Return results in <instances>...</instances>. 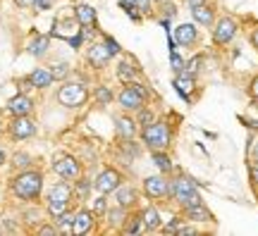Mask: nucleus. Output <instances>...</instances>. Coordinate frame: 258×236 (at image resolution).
<instances>
[{"label":"nucleus","mask_w":258,"mask_h":236,"mask_svg":"<svg viewBox=\"0 0 258 236\" xmlns=\"http://www.w3.org/2000/svg\"><path fill=\"white\" fill-rule=\"evenodd\" d=\"M12 193L19 200H36L43 191V174L36 170H22L10 184Z\"/></svg>","instance_id":"f257e3e1"},{"label":"nucleus","mask_w":258,"mask_h":236,"mask_svg":"<svg viewBox=\"0 0 258 236\" xmlns=\"http://www.w3.org/2000/svg\"><path fill=\"white\" fill-rule=\"evenodd\" d=\"M72 196L74 191L70 189V184L67 182H57L50 186V191H48V203L46 208L48 212L53 215V217H57L60 212H64V210H70V203H72Z\"/></svg>","instance_id":"f03ea898"},{"label":"nucleus","mask_w":258,"mask_h":236,"mask_svg":"<svg viewBox=\"0 0 258 236\" xmlns=\"http://www.w3.org/2000/svg\"><path fill=\"white\" fill-rule=\"evenodd\" d=\"M170 196L179 203V205H184V208H191V205H199L203 203L201 196H199V191L194 186V182L189 177H179L175 182L170 184Z\"/></svg>","instance_id":"7ed1b4c3"},{"label":"nucleus","mask_w":258,"mask_h":236,"mask_svg":"<svg viewBox=\"0 0 258 236\" xmlns=\"http://www.w3.org/2000/svg\"><path fill=\"white\" fill-rule=\"evenodd\" d=\"M86 98H89V91L79 82H67L57 89V103L64 108H82Z\"/></svg>","instance_id":"20e7f679"},{"label":"nucleus","mask_w":258,"mask_h":236,"mask_svg":"<svg viewBox=\"0 0 258 236\" xmlns=\"http://www.w3.org/2000/svg\"><path fill=\"white\" fill-rule=\"evenodd\" d=\"M141 136H144V143L151 150H165L167 145H170V127H167L165 122H153V124L144 127Z\"/></svg>","instance_id":"39448f33"},{"label":"nucleus","mask_w":258,"mask_h":236,"mask_svg":"<svg viewBox=\"0 0 258 236\" xmlns=\"http://www.w3.org/2000/svg\"><path fill=\"white\" fill-rule=\"evenodd\" d=\"M53 170L64 182H74L77 177H82V165L72 155H57L55 163H53Z\"/></svg>","instance_id":"423d86ee"},{"label":"nucleus","mask_w":258,"mask_h":236,"mask_svg":"<svg viewBox=\"0 0 258 236\" xmlns=\"http://www.w3.org/2000/svg\"><path fill=\"white\" fill-rule=\"evenodd\" d=\"M10 136L17 138V141H24V138H31L36 134V122L29 117V115H19L10 122Z\"/></svg>","instance_id":"0eeeda50"},{"label":"nucleus","mask_w":258,"mask_h":236,"mask_svg":"<svg viewBox=\"0 0 258 236\" xmlns=\"http://www.w3.org/2000/svg\"><path fill=\"white\" fill-rule=\"evenodd\" d=\"M234 36H237V22H234L232 17H222V19L215 22V29H213V41H215L218 46L230 43Z\"/></svg>","instance_id":"6e6552de"},{"label":"nucleus","mask_w":258,"mask_h":236,"mask_svg":"<svg viewBox=\"0 0 258 236\" xmlns=\"http://www.w3.org/2000/svg\"><path fill=\"white\" fill-rule=\"evenodd\" d=\"M120 182H122V177H120V172L117 170H112V167H108V170H103L98 177H96V191L98 193H103V196H108V193H112V191L120 186Z\"/></svg>","instance_id":"1a4fd4ad"},{"label":"nucleus","mask_w":258,"mask_h":236,"mask_svg":"<svg viewBox=\"0 0 258 236\" xmlns=\"http://www.w3.org/2000/svg\"><path fill=\"white\" fill-rule=\"evenodd\" d=\"M144 191H146L148 198H165L170 196V182L165 177H146L144 179Z\"/></svg>","instance_id":"9d476101"},{"label":"nucleus","mask_w":258,"mask_h":236,"mask_svg":"<svg viewBox=\"0 0 258 236\" xmlns=\"http://www.w3.org/2000/svg\"><path fill=\"white\" fill-rule=\"evenodd\" d=\"M31 110H34V100L29 98L27 93H19L15 98L8 100V112L12 117H19V115H31Z\"/></svg>","instance_id":"9b49d317"},{"label":"nucleus","mask_w":258,"mask_h":236,"mask_svg":"<svg viewBox=\"0 0 258 236\" xmlns=\"http://www.w3.org/2000/svg\"><path fill=\"white\" fill-rule=\"evenodd\" d=\"M110 57H112V55L108 53L105 43H93V46L86 50V60H89V64H91V67H96V69L105 67V64L110 62Z\"/></svg>","instance_id":"f8f14e48"},{"label":"nucleus","mask_w":258,"mask_h":236,"mask_svg":"<svg viewBox=\"0 0 258 236\" xmlns=\"http://www.w3.org/2000/svg\"><path fill=\"white\" fill-rule=\"evenodd\" d=\"M93 212H89V210H79V212H74V222H72V234L77 236H84L89 234L93 229Z\"/></svg>","instance_id":"ddd939ff"},{"label":"nucleus","mask_w":258,"mask_h":236,"mask_svg":"<svg viewBox=\"0 0 258 236\" xmlns=\"http://www.w3.org/2000/svg\"><path fill=\"white\" fill-rule=\"evenodd\" d=\"M53 82H55V76H53V72L50 69H46V67H36L34 72L29 74V84L34 86V89H48V86H53Z\"/></svg>","instance_id":"4468645a"},{"label":"nucleus","mask_w":258,"mask_h":236,"mask_svg":"<svg viewBox=\"0 0 258 236\" xmlns=\"http://www.w3.org/2000/svg\"><path fill=\"white\" fill-rule=\"evenodd\" d=\"M196 38H199V29L194 24H179L175 29V43H179V46H194Z\"/></svg>","instance_id":"2eb2a0df"},{"label":"nucleus","mask_w":258,"mask_h":236,"mask_svg":"<svg viewBox=\"0 0 258 236\" xmlns=\"http://www.w3.org/2000/svg\"><path fill=\"white\" fill-rule=\"evenodd\" d=\"M117 100H120V105L124 110H139L141 105H144V100L146 98H141L132 86H124V89L120 91V96H117Z\"/></svg>","instance_id":"dca6fc26"},{"label":"nucleus","mask_w":258,"mask_h":236,"mask_svg":"<svg viewBox=\"0 0 258 236\" xmlns=\"http://www.w3.org/2000/svg\"><path fill=\"white\" fill-rule=\"evenodd\" d=\"M48 46H50V38L36 34V36L27 43V53L31 55V57H43V55L48 53Z\"/></svg>","instance_id":"f3484780"},{"label":"nucleus","mask_w":258,"mask_h":236,"mask_svg":"<svg viewBox=\"0 0 258 236\" xmlns=\"http://www.w3.org/2000/svg\"><path fill=\"white\" fill-rule=\"evenodd\" d=\"M79 31H82V29H79V22H77V19H74V22L67 19V22H55L53 36H60V38H67V41H70V38L77 36Z\"/></svg>","instance_id":"a211bd4d"},{"label":"nucleus","mask_w":258,"mask_h":236,"mask_svg":"<svg viewBox=\"0 0 258 236\" xmlns=\"http://www.w3.org/2000/svg\"><path fill=\"white\" fill-rule=\"evenodd\" d=\"M191 15L199 24H203V27H213V24H215V12H213V8H208L206 3L191 8Z\"/></svg>","instance_id":"6ab92c4d"},{"label":"nucleus","mask_w":258,"mask_h":236,"mask_svg":"<svg viewBox=\"0 0 258 236\" xmlns=\"http://www.w3.org/2000/svg\"><path fill=\"white\" fill-rule=\"evenodd\" d=\"M112 193H115V200H117V205H120V208H124L127 210L129 205H134V203H137V193H134V189H132V186H117V189L112 191Z\"/></svg>","instance_id":"aec40b11"},{"label":"nucleus","mask_w":258,"mask_h":236,"mask_svg":"<svg viewBox=\"0 0 258 236\" xmlns=\"http://www.w3.org/2000/svg\"><path fill=\"white\" fill-rule=\"evenodd\" d=\"M74 19L79 22V27H93L96 24V10L91 5H77Z\"/></svg>","instance_id":"412c9836"},{"label":"nucleus","mask_w":258,"mask_h":236,"mask_svg":"<svg viewBox=\"0 0 258 236\" xmlns=\"http://www.w3.org/2000/svg\"><path fill=\"white\" fill-rule=\"evenodd\" d=\"M184 210H186V217L191 219V222H213V212L203 203L191 205V208H184Z\"/></svg>","instance_id":"4be33fe9"},{"label":"nucleus","mask_w":258,"mask_h":236,"mask_svg":"<svg viewBox=\"0 0 258 236\" xmlns=\"http://www.w3.org/2000/svg\"><path fill=\"white\" fill-rule=\"evenodd\" d=\"M141 227H146V231H156L160 227V215L156 208H146L141 212Z\"/></svg>","instance_id":"5701e85b"},{"label":"nucleus","mask_w":258,"mask_h":236,"mask_svg":"<svg viewBox=\"0 0 258 236\" xmlns=\"http://www.w3.org/2000/svg\"><path fill=\"white\" fill-rule=\"evenodd\" d=\"M115 124H117V134H120L122 138H132L134 134H137V122L132 117H117L115 119Z\"/></svg>","instance_id":"b1692460"},{"label":"nucleus","mask_w":258,"mask_h":236,"mask_svg":"<svg viewBox=\"0 0 258 236\" xmlns=\"http://www.w3.org/2000/svg\"><path fill=\"white\" fill-rule=\"evenodd\" d=\"M175 86H177V91L182 93V96H186V98H189V93L194 91V86H196V82H194V76H191V74L179 72V76L175 79Z\"/></svg>","instance_id":"393cba45"},{"label":"nucleus","mask_w":258,"mask_h":236,"mask_svg":"<svg viewBox=\"0 0 258 236\" xmlns=\"http://www.w3.org/2000/svg\"><path fill=\"white\" fill-rule=\"evenodd\" d=\"M72 222H74V212L70 210H64L55 217V227L60 234H72Z\"/></svg>","instance_id":"a878e982"},{"label":"nucleus","mask_w":258,"mask_h":236,"mask_svg":"<svg viewBox=\"0 0 258 236\" xmlns=\"http://www.w3.org/2000/svg\"><path fill=\"white\" fill-rule=\"evenodd\" d=\"M153 163H156V167L160 170V172H172V160L167 158L163 150H153Z\"/></svg>","instance_id":"bb28decb"},{"label":"nucleus","mask_w":258,"mask_h":236,"mask_svg":"<svg viewBox=\"0 0 258 236\" xmlns=\"http://www.w3.org/2000/svg\"><path fill=\"white\" fill-rule=\"evenodd\" d=\"M134 76H137V69L132 67V62L122 60L120 67H117V79L120 82H134Z\"/></svg>","instance_id":"cd10ccee"},{"label":"nucleus","mask_w":258,"mask_h":236,"mask_svg":"<svg viewBox=\"0 0 258 236\" xmlns=\"http://www.w3.org/2000/svg\"><path fill=\"white\" fill-rule=\"evenodd\" d=\"M105 217H108V222H110L112 227H120L122 222H124V217H127V212H124V208L117 205L115 210H108V212H105Z\"/></svg>","instance_id":"c85d7f7f"},{"label":"nucleus","mask_w":258,"mask_h":236,"mask_svg":"<svg viewBox=\"0 0 258 236\" xmlns=\"http://www.w3.org/2000/svg\"><path fill=\"white\" fill-rule=\"evenodd\" d=\"M12 165H15L17 170H29V165H31V155L29 153H15L12 155Z\"/></svg>","instance_id":"c756f323"},{"label":"nucleus","mask_w":258,"mask_h":236,"mask_svg":"<svg viewBox=\"0 0 258 236\" xmlns=\"http://www.w3.org/2000/svg\"><path fill=\"white\" fill-rule=\"evenodd\" d=\"M96 100H98L101 105H108L112 100V91L108 86H98V89H96Z\"/></svg>","instance_id":"7c9ffc66"},{"label":"nucleus","mask_w":258,"mask_h":236,"mask_svg":"<svg viewBox=\"0 0 258 236\" xmlns=\"http://www.w3.org/2000/svg\"><path fill=\"white\" fill-rule=\"evenodd\" d=\"M201 64H203V57L201 55H196V57H191V60H189V62H186V67H184V72L186 74H196L199 72V69H201Z\"/></svg>","instance_id":"2f4dec72"},{"label":"nucleus","mask_w":258,"mask_h":236,"mask_svg":"<svg viewBox=\"0 0 258 236\" xmlns=\"http://www.w3.org/2000/svg\"><path fill=\"white\" fill-rule=\"evenodd\" d=\"M139 122H141V127H148V124H153V122H156V117H153V112H151V110L139 108Z\"/></svg>","instance_id":"473e14b6"},{"label":"nucleus","mask_w":258,"mask_h":236,"mask_svg":"<svg viewBox=\"0 0 258 236\" xmlns=\"http://www.w3.org/2000/svg\"><path fill=\"white\" fill-rule=\"evenodd\" d=\"M89 191H91V184L86 182V179H82V177H77V193H79L82 198H86Z\"/></svg>","instance_id":"72a5a7b5"},{"label":"nucleus","mask_w":258,"mask_h":236,"mask_svg":"<svg viewBox=\"0 0 258 236\" xmlns=\"http://www.w3.org/2000/svg\"><path fill=\"white\" fill-rule=\"evenodd\" d=\"M170 64H172V69H175L177 74H179V72H184V67H186V62H184V60H182V57H179V55L175 53V50H172V57H170Z\"/></svg>","instance_id":"f704fd0d"},{"label":"nucleus","mask_w":258,"mask_h":236,"mask_svg":"<svg viewBox=\"0 0 258 236\" xmlns=\"http://www.w3.org/2000/svg\"><path fill=\"white\" fill-rule=\"evenodd\" d=\"M50 72H53V76H55V79H62V76H67V74H70V64L60 62V64H55Z\"/></svg>","instance_id":"c9c22d12"},{"label":"nucleus","mask_w":258,"mask_h":236,"mask_svg":"<svg viewBox=\"0 0 258 236\" xmlns=\"http://www.w3.org/2000/svg\"><path fill=\"white\" fill-rule=\"evenodd\" d=\"M105 212H108V203L101 193V198H96V203H93V215H105Z\"/></svg>","instance_id":"e433bc0d"},{"label":"nucleus","mask_w":258,"mask_h":236,"mask_svg":"<svg viewBox=\"0 0 258 236\" xmlns=\"http://www.w3.org/2000/svg\"><path fill=\"white\" fill-rule=\"evenodd\" d=\"M139 229H141V215H139V217H132V222L124 224V234H137Z\"/></svg>","instance_id":"4c0bfd02"},{"label":"nucleus","mask_w":258,"mask_h":236,"mask_svg":"<svg viewBox=\"0 0 258 236\" xmlns=\"http://www.w3.org/2000/svg\"><path fill=\"white\" fill-rule=\"evenodd\" d=\"M38 234L41 236H57L60 231H57L55 224H43V227H38Z\"/></svg>","instance_id":"58836bf2"},{"label":"nucleus","mask_w":258,"mask_h":236,"mask_svg":"<svg viewBox=\"0 0 258 236\" xmlns=\"http://www.w3.org/2000/svg\"><path fill=\"white\" fill-rule=\"evenodd\" d=\"M249 179H251V184L258 189V163H249Z\"/></svg>","instance_id":"ea45409f"},{"label":"nucleus","mask_w":258,"mask_h":236,"mask_svg":"<svg viewBox=\"0 0 258 236\" xmlns=\"http://www.w3.org/2000/svg\"><path fill=\"white\" fill-rule=\"evenodd\" d=\"M103 43H105V48H108V53H110V55H117V53H120V46H117V41H112V38L105 36V41H103Z\"/></svg>","instance_id":"a19ab883"},{"label":"nucleus","mask_w":258,"mask_h":236,"mask_svg":"<svg viewBox=\"0 0 258 236\" xmlns=\"http://www.w3.org/2000/svg\"><path fill=\"white\" fill-rule=\"evenodd\" d=\"M50 5H53V0H34V8H36L38 12H43V10H50Z\"/></svg>","instance_id":"79ce46f5"},{"label":"nucleus","mask_w":258,"mask_h":236,"mask_svg":"<svg viewBox=\"0 0 258 236\" xmlns=\"http://www.w3.org/2000/svg\"><path fill=\"white\" fill-rule=\"evenodd\" d=\"M134 8H137L139 12H148V8H151V0H134Z\"/></svg>","instance_id":"37998d69"},{"label":"nucleus","mask_w":258,"mask_h":236,"mask_svg":"<svg viewBox=\"0 0 258 236\" xmlns=\"http://www.w3.org/2000/svg\"><path fill=\"white\" fill-rule=\"evenodd\" d=\"M132 89H134V91H137L141 98H148V89L144 86V84H132Z\"/></svg>","instance_id":"c03bdc74"},{"label":"nucleus","mask_w":258,"mask_h":236,"mask_svg":"<svg viewBox=\"0 0 258 236\" xmlns=\"http://www.w3.org/2000/svg\"><path fill=\"white\" fill-rule=\"evenodd\" d=\"M249 158H251V163H258V143L256 141L249 145Z\"/></svg>","instance_id":"a18cd8bd"},{"label":"nucleus","mask_w":258,"mask_h":236,"mask_svg":"<svg viewBox=\"0 0 258 236\" xmlns=\"http://www.w3.org/2000/svg\"><path fill=\"white\" fill-rule=\"evenodd\" d=\"M15 5H17V8H22V10H27V8H31V5H34V0H15Z\"/></svg>","instance_id":"49530a36"},{"label":"nucleus","mask_w":258,"mask_h":236,"mask_svg":"<svg viewBox=\"0 0 258 236\" xmlns=\"http://www.w3.org/2000/svg\"><path fill=\"white\" fill-rule=\"evenodd\" d=\"M251 96L258 98V76H253V82H251Z\"/></svg>","instance_id":"de8ad7c7"},{"label":"nucleus","mask_w":258,"mask_h":236,"mask_svg":"<svg viewBox=\"0 0 258 236\" xmlns=\"http://www.w3.org/2000/svg\"><path fill=\"white\" fill-rule=\"evenodd\" d=\"M244 124L249 129H253V131H258V119H244Z\"/></svg>","instance_id":"09e8293b"},{"label":"nucleus","mask_w":258,"mask_h":236,"mask_svg":"<svg viewBox=\"0 0 258 236\" xmlns=\"http://www.w3.org/2000/svg\"><path fill=\"white\" fill-rule=\"evenodd\" d=\"M120 8H122V10L134 8V0H120Z\"/></svg>","instance_id":"8fccbe9b"},{"label":"nucleus","mask_w":258,"mask_h":236,"mask_svg":"<svg viewBox=\"0 0 258 236\" xmlns=\"http://www.w3.org/2000/svg\"><path fill=\"white\" fill-rule=\"evenodd\" d=\"M251 43H253V48L258 50V29H253V34H251Z\"/></svg>","instance_id":"3c124183"},{"label":"nucleus","mask_w":258,"mask_h":236,"mask_svg":"<svg viewBox=\"0 0 258 236\" xmlns=\"http://www.w3.org/2000/svg\"><path fill=\"white\" fill-rule=\"evenodd\" d=\"M203 3H206V0H186L189 8H196V5H203Z\"/></svg>","instance_id":"603ef678"},{"label":"nucleus","mask_w":258,"mask_h":236,"mask_svg":"<svg viewBox=\"0 0 258 236\" xmlns=\"http://www.w3.org/2000/svg\"><path fill=\"white\" fill-rule=\"evenodd\" d=\"M0 165H5V153L0 150Z\"/></svg>","instance_id":"864d4df0"},{"label":"nucleus","mask_w":258,"mask_h":236,"mask_svg":"<svg viewBox=\"0 0 258 236\" xmlns=\"http://www.w3.org/2000/svg\"><path fill=\"white\" fill-rule=\"evenodd\" d=\"M251 105H253V108H256V112H258V98H253V103H251Z\"/></svg>","instance_id":"5fc2aeb1"}]
</instances>
